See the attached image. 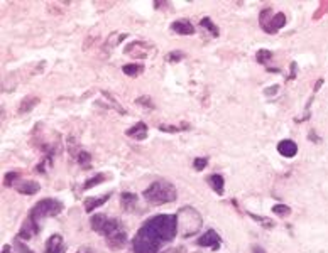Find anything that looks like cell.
<instances>
[{
	"mask_svg": "<svg viewBox=\"0 0 328 253\" xmlns=\"http://www.w3.org/2000/svg\"><path fill=\"white\" fill-rule=\"evenodd\" d=\"M178 235V216L158 214L146 219L132 240L134 253H159Z\"/></svg>",
	"mask_w": 328,
	"mask_h": 253,
	"instance_id": "1",
	"label": "cell"
},
{
	"mask_svg": "<svg viewBox=\"0 0 328 253\" xmlns=\"http://www.w3.org/2000/svg\"><path fill=\"white\" fill-rule=\"evenodd\" d=\"M92 230L95 233L105 236L107 247L112 250H120L127 243V231L124 230L122 223L115 218H107L105 214H95L90 219Z\"/></svg>",
	"mask_w": 328,
	"mask_h": 253,
	"instance_id": "2",
	"label": "cell"
},
{
	"mask_svg": "<svg viewBox=\"0 0 328 253\" xmlns=\"http://www.w3.org/2000/svg\"><path fill=\"white\" fill-rule=\"evenodd\" d=\"M144 199L153 206H163L174 203L178 198V191H176L174 184L167 181H156L142 193Z\"/></svg>",
	"mask_w": 328,
	"mask_h": 253,
	"instance_id": "3",
	"label": "cell"
},
{
	"mask_svg": "<svg viewBox=\"0 0 328 253\" xmlns=\"http://www.w3.org/2000/svg\"><path fill=\"white\" fill-rule=\"evenodd\" d=\"M178 233L183 238H190V236L196 235L200 228L203 226L202 214L191 206H184L178 211Z\"/></svg>",
	"mask_w": 328,
	"mask_h": 253,
	"instance_id": "4",
	"label": "cell"
},
{
	"mask_svg": "<svg viewBox=\"0 0 328 253\" xmlns=\"http://www.w3.org/2000/svg\"><path fill=\"white\" fill-rule=\"evenodd\" d=\"M63 210H64V205L59 201V199L46 198V199H41V201H38L31 208L29 216L32 219H36V221H41V219L53 218V216L61 214L63 213Z\"/></svg>",
	"mask_w": 328,
	"mask_h": 253,
	"instance_id": "5",
	"label": "cell"
},
{
	"mask_svg": "<svg viewBox=\"0 0 328 253\" xmlns=\"http://www.w3.org/2000/svg\"><path fill=\"white\" fill-rule=\"evenodd\" d=\"M259 22H261V27L268 32V34H276L277 31L286 26V15L282 14V12L274 14V10L271 9V7H266L259 14Z\"/></svg>",
	"mask_w": 328,
	"mask_h": 253,
	"instance_id": "6",
	"label": "cell"
},
{
	"mask_svg": "<svg viewBox=\"0 0 328 253\" xmlns=\"http://www.w3.org/2000/svg\"><path fill=\"white\" fill-rule=\"evenodd\" d=\"M196 245L203 248H212V250L217 252L220 248V245H222V238H220V235L215 230H207V233H203L196 240Z\"/></svg>",
	"mask_w": 328,
	"mask_h": 253,
	"instance_id": "7",
	"label": "cell"
},
{
	"mask_svg": "<svg viewBox=\"0 0 328 253\" xmlns=\"http://www.w3.org/2000/svg\"><path fill=\"white\" fill-rule=\"evenodd\" d=\"M41 231V226H39V221H36V219H32L31 216H27V219L22 223V226H20L19 233H17V238L20 240H31L34 238L36 235H38Z\"/></svg>",
	"mask_w": 328,
	"mask_h": 253,
	"instance_id": "8",
	"label": "cell"
},
{
	"mask_svg": "<svg viewBox=\"0 0 328 253\" xmlns=\"http://www.w3.org/2000/svg\"><path fill=\"white\" fill-rule=\"evenodd\" d=\"M44 250H46V253H64L66 252V245H64V242H63V236L51 235L48 238Z\"/></svg>",
	"mask_w": 328,
	"mask_h": 253,
	"instance_id": "9",
	"label": "cell"
},
{
	"mask_svg": "<svg viewBox=\"0 0 328 253\" xmlns=\"http://www.w3.org/2000/svg\"><path fill=\"white\" fill-rule=\"evenodd\" d=\"M277 152L281 154L282 157L286 159H291L294 157L298 154V145L294 140H289V138H284V140H281L279 144H277Z\"/></svg>",
	"mask_w": 328,
	"mask_h": 253,
	"instance_id": "10",
	"label": "cell"
},
{
	"mask_svg": "<svg viewBox=\"0 0 328 253\" xmlns=\"http://www.w3.org/2000/svg\"><path fill=\"white\" fill-rule=\"evenodd\" d=\"M171 29H173V32H176V34H181V36H191V34H195L193 24H191L188 19L174 20V22L171 24Z\"/></svg>",
	"mask_w": 328,
	"mask_h": 253,
	"instance_id": "11",
	"label": "cell"
},
{
	"mask_svg": "<svg viewBox=\"0 0 328 253\" xmlns=\"http://www.w3.org/2000/svg\"><path fill=\"white\" fill-rule=\"evenodd\" d=\"M127 137L134 138V140H146L147 138V125L144 122H137L130 128H127Z\"/></svg>",
	"mask_w": 328,
	"mask_h": 253,
	"instance_id": "12",
	"label": "cell"
},
{
	"mask_svg": "<svg viewBox=\"0 0 328 253\" xmlns=\"http://www.w3.org/2000/svg\"><path fill=\"white\" fill-rule=\"evenodd\" d=\"M112 196V193H107L104 196H100V198H85V211L87 213H93V211L97 210V208L104 206L107 201H109V198Z\"/></svg>",
	"mask_w": 328,
	"mask_h": 253,
	"instance_id": "13",
	"label": "cell"
},
{
	"mask_svg": "<svg viewBox=\"0 0 328 253\" xmlns=\"http://www.w3.org/2000/svg\"><path fill=\"white\" fill-rule=\"evenodd\" d=\"M15 189H17V193L24 196H34L39 193L41 186H39V182H36V181H24V182H20V184H15Z\"/></svg>",
	"mask_w": 328,
	"mask_h": 253,
	"instance_id": "14",
	"label": "cell"
},
{
	"mask_svg": "<svg viewBox=\"0 0 328 253\" xmlns=\"http://www.w3.org/2000/svg\"><path fill=\"white\" fill-rule=\"evenodd\" d=\"M208 184L212 186V189L215 191L217 194L223 196L225 194V179L220 174H212L208 177Z\"/></svg>",
	"mask_w": 328,
	"mask_h": 253,
	"instance_id": "15",
	"label": "cell"
},
{
	"mask_svg": "<svg viewBox=\"0 0 328 253\" xmlns=\"http://www.w3.org/2000/svg\"><path fill=\"white\" fill-rule=\"evenodd\" d=\"M137 196L134 193H122L120 194V205L125 211H134L135 205H137Z\"/></svg>",
	"mask_w": 328,
	"mask_h": 253,
	"instance_id": "16",
	"label": "cell"
},
{
	"mask_svg": "<svg viewBox=\"0 0 328 253\" xmlns=\"http://www.w3.org/2000/svg\"><path fill=\"white\" fill-rule=\"evenodd\" d=\"M39 103V98L38 96H26L22 101H20V107H19V113H27L31 112L36 105Z\"/></svg>",
	"mask_w": 328,
	"mask_h": 253,
	"instance_id": "17",
	"label": "cell"
},
{
	"mask_svg": "<svg viewBox=\"0 0 328 253\" xmlns=\"http://www.w3.org/2000/svg\"><path fill=\"white\" fill-rule=\"evenodd\" d=\"M122 71H124V75L130 76V78H134V76H139L142 71H144V66L139 63H130V64H125V66H122Z\"/></svg>",
	"mask_w": 328,
	"mask_h": 253,
	"instance_id": "18",
	"label": "cell"
},
{
	"mask_svg": "<svg viewBox=\"0 0 328 253\" xmlns=\"http://www.w3.org/2000/svg\"><path fill=\"white\" fill-rule=\"evenodd\" d=\"M107 179H109V175H107V174H104V172H100V174L93 175L92 179H88V181H85V184H83V189H85V191L92 189V187H95V186H98V184H102V182H104V181H107Z\"/></svg>",
	"mask_w": 328,
	"mask_h": 253,
	"instance_id": "19",
	"label": "cell"
},
{
	"mask_svg": "<svg viewBox=\"0 0 328 253\" xmlns=\"http://www.w3.org/2000/svg\"><path fill=\"white\" fill-rule=\"evenodd\" d=\"M76 161L80 167H83V169H90L92 167V156L87 152V150H80L76 156Z\"/></svg>",
	"mask_w": 328,
	"mask_h": 253,
	"instance_id": "20",
	"label": "cell"
},
{
	"mask_svg": "<svg viewBox=\"0 0 328 253\" xmlns=\"http://www.w3.org/2000/svg\"><path fill=\"white\" fill-rule=\"evenodd\" d=\"M200 24H202V27H205L207 31L212 32L213 38H219V27L213 24V20L210 17H203L202 20H200Z\"/></svg>",
	"mask_w": 328,
	"mask_h": 253,
	"instance_id": "21",
	"label": "cell"
},
{
	"mask_svg": "<svg viewBox=\"0 0 328 253\" xmlns=\"http://www.w3.org/2000/svg\"><path fill=\"white\" fill-rule=\"evenodd\" d=\"M19 177H20V170H10V172H7L5 177H3V186H5V187L15 186L14 182L17 181Z\"/></svg>",
	"mask_w": 328,
	"mask_h": 253,
	"instance_id": "22",
	"label": "cell"
},
{
	"mask_svg": "<svg viewBox=\"0 0 328 253\" xmlns=\"http://www.w3.org/2000/svg\"><path fill=\"white\" fill-rule=\"evenodd\" d=\"M256 59H257V63H261V64H268L269 61L273 59V52H271L269 49H261V51H257Z\"/></svg>",
	"mask_w": 328,
	"mask_h": 253,
	"instance_id": "23",
	"label": "cell"
},
{
	"mask_svg": "<svg viewBox=\"0 0 328 253\" xmlns=\"http://www.w3.org/2000/svg\"><path fill=\"white\" fill-rule=\"evenodd\" d=\"M251 218L254 219V221H257V223H261L262 226L264 228H268V230H271V228H274L276 224H274V221L273 219H269V218H264V216H257V214H254V213H247Z\"/></svg>",
	"mask_w": 328,
	"mask_h": 253,
	"instance_id": "24",
	"label": "cell"
},
{
	"mask_svg": "<svg viewBox=\"0 0 328 253\" xmlns=\"http://www.w3.org/2000/svg\"><path fill=\"white\" fill-rule=\"evenodd\" d=\"M186 128H190V125H159V130L161 132H167V133H178V132H181V130H186Z\"/></svg>",
	"mask_w": 328,
	"mask_h": 253,
	"instance_id": "25",
	"label": "cell"
},
{
	"mask_svg": "<svg viewBox=\"0 0 328 253\" xmlns=\"http://www.w3.org/2000/svg\"><path fill=\"white\" fill-rule=\"evenodd\" d=\"M14 248H15V253H36V252H32L22 240L17 238V236H15V240H14Z\"/></svg>",
	"mask_w": 328,
	"mask_h": 253,
	"instance_id": "26",
	"label": "cell"
},
{
	"mask_svg": "<svg viewBox=\"0 0 328 253\" xmlns=\"http://www.w3.org/2000/svg\"><path fill=\"white\" fill-rule=\"evenodd\" d=\"M273 213L276 216H279V218H284V216L291 214V208L286 205H276V206H273Z\"/></svg>",
	"mask_w": 328,
	"mask_h": 253,
	"instance_id": "27",
	"label": "cell"
},
{
	"mask_svg": "<svg viewBox=\"0 0 328 253\" xmlns=\"http://www.w3.org/2000/svg\"><path fill=\"white\" fill-rule=\"evenodd\" d=\"M207 166H208V159L207 157H196L195 161H193V167H195L196 170H198V172H200V170H203Z\"/></svg>",
	"mask_w": 328,
	"mask_h": 253,
	"instance_id": "28",
	"label": "cell"
},
{
	"mask_svg": "<svg viewBox=\"0 0 328 253\" xmlns=\"http://www.w3.org/2000/svg\"><path fill=\"white\" fill-rule=\"evenodd\" d=\"M183 56H184L183 52H179V51H174V52H171V54H169V58H167V59H169L171 63H176V61L183 59Z\"/></svg>",
	"mask_w": 328,
	"mask_h": 253,
	"instance_id": "29",
	"label": "cell"
},
{
	"mask_svg": "<svg viewBox=\"0 0 328 253\" xmlns=\"http://www.w3.org/2000/svg\"><path fill=\"white\" fill-rule=\"evenodd\" d=\"M294 76H296V63H291V75L288 80H294Z\"/></svg>",
	"mask_w": 328,
	"mask_h": 253,
	"instance_id": "30",
	"label": "cell"
},
{
	"mask_svg": "<svg viewBox=\"0 0 328 253\" xmlns=\"http://www.w3.org/2000/svg\"><path fill=\"white\" fill-rule=\"evenodd\" d=\"M277 89H279V86H277V84H274V86H271V88L266 89V95H273V93H274V95H276Z\"/></svg>",
	"mask_w": 328,
	"mask_h": 253,
	"instance_id": "31",
	"label": "cell"
},
{
	"mask_svg": "<svg viewBox=\"0 0 328 253\" xmlns=\"http://www.w3.org/2000/svg\"><path fill=\"white\" fill-rule=\"evenodd\" d=\"M252 253H266V250L262 247H259V245H254L252 247Z\"/></svg>",
	"mask_w": 328,
	"mask_h": 253,
	"instance_id": "32",
	"label": "cell"
},
{
	"mask_svg": "<svg viewBox=\"0 0 328 253\" xmlns=\"http://www.w3.org/2000/svg\"><path fill=\"white\" fill-rule=\"evenodd\" d=\"M76 253H95L92 250V248H88V247H85V248H80V250H78Z\"/></svg>",
	"mask_w": 328,
	"mask_h": 253,
	"instance_id": "33",
	"label": "cell"
},
{
	"mask_svg": "<svg viewBox=\"0 0 328 253\" xmlns=\"http://www.w3.org/2000/svg\"><path fill=\"white\" fill-rule=\"evenodd\" d=\"M10 248H12L10 245H5V247L2 248V253H10Z\"/></svg>",
	"mask_w": 328,
	"mask_h": 253,
	"instance_id": "34",
	"label": "cell"
}]
</instances>
